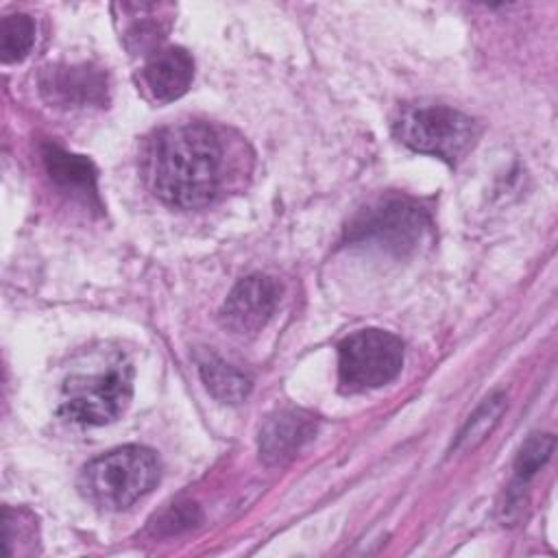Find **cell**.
I'll return each mask as SVG.
<instances>
[{"label": "cell", "mask_w": 558, "mask_h": 558, "mask_svg": "<svg viewBox=\"0 0 558 558\" xmlns=\"http://www.w3.org/2000/svg\"><path fill=\"white\" fill-rule=\"evenodd\" d=\"M506 410V395L504 392H493L482 401V405L473 412V416L466 421L462 432L458 434L453 442V451H471L477 445H482L488 434L495 429L499 423L501 414Z\"/></svg>", "instance_id": "5bb4252c"}, {"label": "cell", "mask_w": 558, "mask_h": 558, "mask_svg": "<svg viewBox=\"0 0 558 558\" xmlns=\"http://www.w3.org/2000/svg\"><path fill=\"white\" fill-rule=\"evenodd\" d=\"M159 482L157 456L137 445H126L94 458L81 473L83 495L107 510H122L153 490Z\"/></svg>", "instance_id": "7a4b0ae2"}, {"label": "cell", "mask_w": 558, "mask_h": 558, "mask_svg": "<svg viewBox=\"0 0 558 558\" xmlns=\"http://www.w3.org/2000/svg\"><path fill=\"white\" fill-rule=\"evenodd\" d=\"M281 288L272 277L248 275L235 283L220 307V323L238 336L257 333L275 314Z\"/></svg>", "instance_id": "52a82bcc"}, {"label": "cell", "mask_w": 558, "mask_h": 558, "mask_svg": "<svg viewBox=\"0 0 558 558\" xmlns=\"http://www.w3.org/2000/svg\"><path fill=\"white\" fill-rule=\"evenodd\" d=\"M316 434V418L301 410L272 414L259 432V458L266 464H283Z\"/></svg>", "instance_id": "9c48e42d"}, {"label": "cell", "mask_w": 558, "mask_h": 558, "mask_svg": "<svg viewBox=\"0 0 558 558\" xmlns=\"http://www.w3.org/2000/svg\"><path fill=\"white\" fill-rule=\"evenodd\" d=\"M146 177L150 190L168 205L194 209L220 190L222 146L216 133L198 122L168 126L150 144Z\"/></svg>", "instance_id": "6da1fadb"}, {"label": "cell", "mask_w": 558, "mask_h": 558, "mask_svg": "<svg viewBox=\"0 0 558 558\" xmlns=\"http://www.w3.org/2000/svg\"><path fill=\"white\" fill-rule=\"evenodd\" d=\"M35 44V22L33 17L17 13L7 15L0 22V52L4 63L22 61Z\"/></svg>", "instance_id": "9a60e30c"}, {"label": "cell", "mask_w": 558, "mask_h": 558, "mask_svg": "<svg viewBox=\"0 0 558 558\" xmlns=\"http://www.w3.org/2000/svg\"><path fill=\"white\" fill-rule=\"evenodd\" d=\"M194 512L196 508L192 504H185V506H179L177 510H170L166 514V519L159 523V527H168V532H179L183 527H190L194 525Z\"/></svg>", "instance_id": "e0dca14e"}, {"label": "cell", "mask_w": 558, "mask_h": 558, "mask_svg": "<svg viewBox=\"0 0 558 558\" xmlns=\"http://www.w3.org/2000/svg\"><path fill=\"white\" fill-rule=\"evenodd\" d=\"M131 395V366L116 362L105 371L68 377L61 392L59 414L78 425H107L126 410Z\"/></svg>", "instance_id": "277c9868"}, {"label": "cell", "mask_w": 558, "mask_h": 558, "mask_svg": "<svg viewBox=\"0 0 558 558\" xmlns=\"http://www.w3.org/2000/svg\"><path fill=\"white\" fill-rule=\"evenodd\" d=\"M427 227L429 218L418 205L408 198H386L347 227V242L403 255L421 242Z\"/></svg>", "instance_id": "8992f818"}, {"label": "cell", "mask_w": 558, "mask_h": 558, "mask_svg": "<svg viewBox=\"0 0 558 558\" xmlns=\"http://www.w3.org/2000/svg\"><path fill=\"white\" fill-rule=\"evenodd\" d=\"M554 451V436L551 434H534L525 440L521 451L514 460V482L517 486H523L534 477V473L549 460Z\"/></svg>", "instance_id": "2e32d148"}, {"label": "cell", "mask_w": 558, "mask_h": 558, "mask_svg": "<svg viewBox=\"0 0 558 558\" xmlns=\"http://www.w3.org/2000/svg\"><path fill=\"white\" fill-rule=\"evenodd\" d=\"M198 373L205 388L222 403H242L251 392V379L214 353L198 355Z\"/></svg>", "instance_id": "7c38bea8"}, {"label": "cell", "mask_w": 558, "mask_h": 558, "mask_svg": "<svg viewBox=\"0 0 558 558\" xmlns=\"http://www.w3.org/2000/svg\"><path fill=\"white\" fill-rule=\"evenodd\" d=\"M142 78L155 100L170 102L190 89L194 78V61L183 48H159L148 54Z\"/></svg>", "instance_id": "30bf717a"}, {"label": "cell", "mask_w": 558, "mask_h": 558, "mask_svg": "<svg viewBox=\"0 0 558 558\" xmlns=\"http://www.w3.org/2000/svg\"><path fill=\"white\" fill-rule=\"evenodd\" d=\"M122 17H129L126 28H124V44L133 52H155L159 50V41L163 39L166 26L161 24L159 11L166 9L157 4H120Z\"/></svg>", "instance_id": "4fadbf2b"}, {"label": "cell", "mask_w": 558, "mask_h": 558, "mask_svg": "<svg viewBox=\"0 0 558 558\" xmlns=\"http://www.w3.org/2000/svg\"><path fill=\"white\" fill-rule=\"evenodd\" d=\"M403 366V342L381 329H362L338 347L342 392H364L392 381Z\"/></svg>", "instance_id": "5b68a950"}, {"label": "cell", "mask_w": 558, "mask_h": 558, "mask_svg": "<svg viewBox=\"0 0 558 558\" xmlns=\"http://www.w3.org/2000/svg\"><path fill=\"white\" fill-rule=\"evenodd\" d=\"M44 161L48 174L61 190L74 192L83 198L96 194V172L89 159L81 155H70L57 146H46Z\"/></svg>", "instance_id": "8fae6325"}, {"label": "cell", "mask_w": 558, "mask_h": 558, "mask_svg": "<svg viewBox=\"0 0 558 558\" xmlns=\"http://www.w3.org/2000/svg\"><path fill=\"white\" fill-rule=\"evenodd\" d=\"M41 94L59 107L107 102V76L92 65H50L39 76Z\"/></svg>", "instance_id": "ba28073f"}, {"label": "cell", "mask_w": 558, "mask_h": 558, "mask_svg": "<svg viewBox=\"0 0 558 558\" xmlns=\"http://www.w3.org/2000/svg\"><path fill=\"white\" fill-rule=\"evenodd\" d=\"M395 133L412 150L453 166L473 148L477 124L466 113L445 105H414L399 113Z\"/></svg>", "instance_id": "3957f363"}]
</instances>
